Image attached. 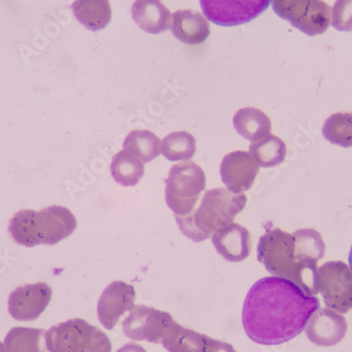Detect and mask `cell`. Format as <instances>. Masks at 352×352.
Instances as JSON below:
<instances>
[{
  "mask_svg": "<svg viewBox=\"0 0 352 352\" xmlns=\"http://www.w3.org/2000/svg\"><path fill=\"white\" fill-rule=\"evenodd\" d=\"M205 189L206 174L199 165L191 161L176 164L166 179V203L175 217H188Z\"/></svg>",
  "mask_w": 352,
  "mask_h": 352,
  "instance_id": "8992f818",
  "label": "cell"
},
{
  "mask_svg": "<svg viewBox=\"0 0 352 352\" xmlns=\"http://www.w3.org/2000/svg\"><path fill=\"white\" fill-rule=\"evenodd\" d=\"M260 171V166L249 152L234 151L223 156L221 177L229 191L242 195L252 188Z\"/></svg>",
  "mask_w": 352,
  "mask_h": 352,
  "instance_id": "4fadbf2b",
  "label": "cell"
},
{
  "mask_svg": "<svg viewBox=\"0 0 352 352\" xmlns=\"http://www.w3.org/2000/svg\"><path fill=\"white\" fill-rule=\"evenodd\" d=\"M162 140L149 130H134L122 142V148L138 156L144 164L150 163L161 154Z\"/></svg>",
  "mask_w": 352,
  "mask_h": 352,
  "instance_id": "603a6c76",
  "label": "cell"
},
{
  "mask_svg": "<svg viewBox=\"0 0 352 352\" xmlns=\"http://www.w3.org/2000/svg\"><path fill=\"white\" fill-rule=\"evenodd\" d=\"M274 13L308 36L323 34L331 21V7L323 0H271Z\"/></svg>",
  "mask_w": 352,
  "mask_h": 352,
  "instance_id": "52a82bcc",
  "label": "cell"
},
{
  "mask_svg": "<svg viewBox=\"0 0 352 352\" xmlns=\"http://www.w3.org/2000/svg\"><path fill=\"white\" fill-rule=\"evenodd\" d=\"M348 325L346 318L337 312L318 308L306 326V336L314 345L331 347L345 338Z\"/></svg>",
  "mask_w": 352,
  "mask_h": 352,
  "instance_id": "9a60e30c",
  "label": "cell"
},
{
  "mask_svg": "<svg viewBox=\"0 0 352 352\" xmlns=\"http://www.w3.org/2000/svg\"><path fill=\"white\" fill-rule=\"evenodd\" d=\"M131 13L136 25L150 34H160L171 25L172 14L162 0H135Z\"/></svg>",
  "mask_w": 352,
  "mask_h": 352,
  "instance_id": "ac0fdd59",
  "label": "cell"
},
{
  "mask_svg": "<svg viewBox=\"0 0 352 352\" xmlns=\"http://www.w3.org/2000/svg\"><path fill=\"white\" fill-rule=\"evenodd\" d=\"M316 282L328 309L340 314L352 309V271L345 263L334 261L322 265Z\"/></svg>",
  "mask_w": 352,
  "mask_h": 352,
  "instance_id": "ba28073f",
  "label": "cell"
},
{
  "mask_svg": "<svg viewBox=\"0 0 352 352\" xmlns=\"http://www.w3.org/2000/svg\"><path fill=\"white\" fill-rule=\"evenodd\" d=\"M110 172L118 185L134 187L145 174V164L131 152L122 150L112 158Z\"/></svg>",
  "mask_w": 352,
  "mask_h": 352,
  "instance_id": "44dd1931",
  "label": "cell"
},
{
  "mask_svg": "<svg viewBox=\"0 0 352 352\" xmlns=\"http://www.w3.org/2000/svg\"><path fill=\"white\" fill-rule=\"evenodd\" d=\"M52 298V289L45 283L28 284L16 288L8 300L10 316L16 321H35Z\"/></svg>",
  "mask_w": 352,
  "mask_h": 352,
  "instance_id": "8fae6325",
  "label": "cell"
},
{
  "mask_svg": "<svg viewBox=\"0 0 352 352\" xmlns=\"http://www.w3.org/2000/svg\"><path fill=\"white\" fill-rule=\"evenodd\" d=\"M197 152V140L187 131L172 132L162 140L161 153L170 162H187Z\"/></svg>",
  "mask_w": 352,
  "mask_h": 352,
  "instance_id": "d4e9b609",
  "label": "cell"
},
{
  "mask_svg": "<svg viewBox=\"0 0 352 352\" xmlns=\"http://www.w3.org/2000/svg\"><path fill=\"white\" fill-rule=\"evenodd\" d=\"M45 332L34 328H12L3 345L8 352H45Z\"/></svg>",
  "mask_w": 352,
  "mask_h": 352,
  "instance_id": "7402d4cb",
  "label": "cell"
},
{
  "mask_svg": "<svg viewBox=\"0 0 352 352\" xmlns=\"http://www.w3.org/2000/svg\"><path fill=\"white\" fill-rule=\"evenodd\" d=\"M76 227V219L68 208L54 205L41 211L25 209L15 213L10 219L9 232L16 244L32 248L58 244Z\"/></svg>",
  "mask_w": 352,
  "mask_h": 352,
  "instance_id": "7a4b0ae2",
  "label": "cell"
},
{
  "mask_svg": "<svg viewBox=\"0 0 352 352\" xmlns=\"http://www.w3.org/2000/svg\"><path fill=\"white\" fill-rule=\"evenodd\" d=\"M246 204L244 193L235 195L227 188L208 190L199 208L188 217H175L176 223L188 239L201 243L215 231L232 223L235 217L244 210Z\"/></svg>",
  "mask_w": 352,
  "mask_h": 352,
  "instance_id": "3957f363",
  "label": "cell"
},
{
  "mask_svg": "<svg viewBox=\"0 0 352 352\" xmlns=\"http://www.w3.org/2000/svg\"><path fill=\"white\" fill-rule=\"evenodd\" d=\"M45 345L50 352H112L108 336L82 318L52 326L45 332Z\"/></svg>",
  "mask_w": 352,
  "mask_h": 352,
  "instance_id": "5b68a950",
  "label": "cell"
},
{
  "mask_svg": "<svg viewBox=\"0 0 352 352\" xmlns=\"http://www.w3.org/2000/svg\"><path fill=\"white\" fill-rule=\"evenodd\" d=\"M324 138L332 145L352 147V113H336L324 122Z\"/></svg>",
  "mask_w": 352,
  "mask_h": 352,
  "instance_id": "484cf974",
  "label": "cell"
},
{
  "mask_svg": "<svg viewBox=\"0 0 352 352\" xmlns=\"http://www.w3.org/2000/svg\"><path fill=\"white\" fill-rule=\"evenodd\" d=\"M71 10L75 19L93 32L104 29L112 19L109 0H75Z\"/></svg>",
  "mask_w": 352,
  "mask_h": 352,
  "instance_id": "ffe728a7",
  "label": "cell"
},
{
  "mask_svg": "<svg viewBox=\"0 0 352 352\" xmlns=\"http://www.w3.org/2000/svg\"><path fill=\"white\" fill-rule=\"evenodd\" d=\"M349 265H350V269H351V271H352V246H351V249H350V253H349Z\"/></svg>",
  "mask_w": 352,
  "mask_h": 352,
  "instance_id": "f1b7e54d",
  "label": "cell"
},
{
  "mask_svg": "<svg viewBox=\"0 0 352 352\" xmlns=\"http://www.w3.org/2000/svg\"><path fill=\"white\" fill-rule=\"evenodd\" d=\"M212 243L219 254L231 263H239L250 255V233L239 223H232L212 234Z\"/></svg>",
  "mask_w": 352,
  "mask_h": 352,
  "instance_id": "2e32d148",
  "label": "cell"
},
{
  "mask_svg": "<svg viewBox=\"0 0 352 352\" xmlns=\"http://www.w3.org/2000/svg\"><path fill=\"white\" fill-rule=\"evenodd\" d=\"M174 322L169 312L136 305L122 322V331L128 339L160 344Z\"/></svg>",
  "mask_w": 352,
  "mask_h": 352,
  "instance_id": "9c48e42d",
  "label": "cell"
},
{
  "mask_svg": "<svg viewBox=\"0 0 352 352\" xmlns=\"http://www.w3.org/2000/svg\"><path fill=\"white\" fill-rule=\"evenodd\" d=\"M116 352H147V350L138 344L128 343L120 347Z\"/></svg>",
  "mask_w": 352,
  "mask_h": 352,
  "instance_id": "83f0119b",
  "label": "cell"
},
{
  "mask_svg": "<svg viewBox=\"0 0 352 352\" xmlns=\"http://www.w3.org/2000/svg\"><path fill=\"white\" fill-rule=\"evenodd\" d=\"M207 19L221 27L250 23L268 9L271 0H199Z\"/></svg>",
  "mask_w": 352,
  "mask_h": 352,
  "instance_id": "30bf717a",
  "label": "cell"
},
{
  "mask_svg": "<svg viewBox=\"0 0 352 352\" xmlns=\"http://www.w3.org/2000/svg\"><path fill=\"white\" fill-rule=\"evenodd\" d=\"M0 352H8L3 343H0Z\"/></svg>",
  "mask_w": 352,
  "mask_h": 352,
  "instance_id": "f546056e",
  "label": "cell"
},
{
  "mask_svg": "<svg viewBox=\"0 0 352 352\" xmlns=\"http://www.w3.org/2000/svg\"><path fill=\"white\" fill-rule=\"evenodd\" d=\"M135 289L131 285L116 280L102 292L98 304V316L106 329L112 330L124 312L134 307Z\"/></svg>",
  "mask_w": 352,
  "mask_h": 352,
  "instance_id": "5bb4252c",
  "label": "cell"
},
{
  "mask_svg": "<svg viewBox=\"0 0 352 352\" xmlns=\"http://www.w3.org/2000/svg\"><path fill=\"white\" fill-rule=\"evenodd\" d=\"M332 25L338 31H352V0L336 1L332 10Z\"/></svg>",
  "mask_w": 352,
  "mask_h": 352,
  "instance_id": "4316f807",
  "label": "cell"
},
{
  "mask_svg": "<svg viewBox=\"0 0 352 352\" xmlns=\"http://www.w3.org/2000/svg\"><path fill=\"white\" fill-rule=\"evenodd\" d=\"M318 308L320 300L308 296L292 280L280 276L261 278L245 298L243 326L254 343L280 345L300 336Z\"/></svg>",
  "mask_w": 352,
  "mask_h": 352,
  "instance_id": "6da1fadb",
  "label": "cell"
},
{
  "mask_svg": "<svg viewBox=\"0 0 352 352\" xmlns=\"http://www.w3.org/2000/svg\"><path fill=\"white\" fill-rule=\"evenodd\" d=\"M258 260L269 274L292 280L308 296L318 294V276L296 258L294 233L285 232L280 228L268 229L258 242Z\"/></svg>",
  "mask_w": 352,
  "mask_h": 352,
  "instance_id": "277c9868",
  "label": "cell"
},
{
  "mask_svg": "<svg viewBox=\"0 0 352 352\" xmlns=\"http://www.w3.org/2000/svg\"><path fill=\"white\" fill-rule=\"evenodd\" d=\"M233 124L239 135L245 140L255 142L271 134L270 118L260 109H239L233 116Z\"/></svg>",
  "mask_w": 352,
  "mask_h": 352,
  "instance_id": "d6986e66",
  "label": "cell"
},
{
  "mask_svg": "<svg viewBox=\"0 0 352 352\" xmlns=\"http://www.w3.org/2000/svg\"><path fill=\"white\" fill-rule=\"evenodd\" d=\"M161 344L168 352H237L231 344L188 329L175 321Z\"/></svg>",
  "mask_w": 352,
  "mask_h": 352,
  "instance_id": "7c38bea8",
  "label": "cell"
},
{
  "mask_svg": "<svg viewBox=\"0 0 352 352\" xmlns=\"http://www.w3.org/2000/svg\"><path fill=\"white\" fill-rule=\"evenodd\" d=\"M172 34L187 45L203 43L210 35V25L199 12L179 10L172 15Z\"/></svg>",
  "mask_w": 352,
  "mask_h": 352,
  "instance_id": "e0dca14e",
  "label": "cell"
},
{
  "mask_svg": "<svg viewBox=\"0 0 352 352\" xmlns=\"http://www.w3.org/2000/svg\"><path fill=\"white\" fill-rule=\"evenodd\" d=\"M249 151L262 168L276 167L285 161L287 155L286 144L274 134H269L263 140L252 142Z\"/></svg>",
  "mask_w": 352,
  "mask_h": 352,
  "instance_id": "cb8c5ba5",
  "label": "cell"
}]
</instances>
